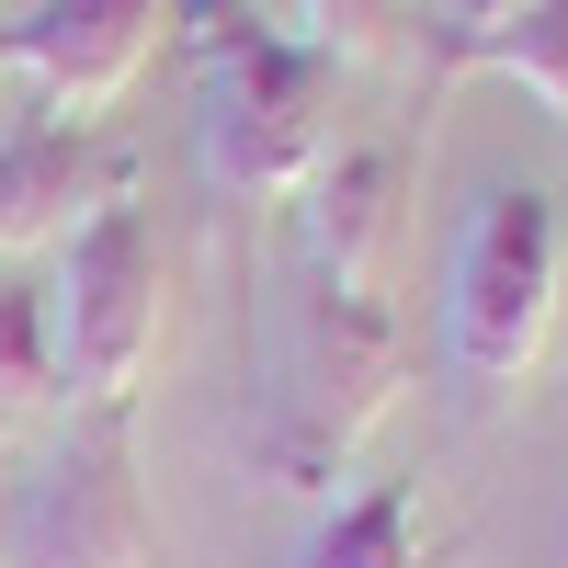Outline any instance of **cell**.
<instances>
[{
  "label": "cell",
  "mask_w": 568,
  "mask_h": 568,
  "mask_svg": "<svg viewBox=\"0 0 568 568\" xmlns=\"http://www.w3.org/2000/svg\"><path fill=\"white\" fill-rule=\"evenodd\" d=\"M182 45H194V149L216 194L296 205L329 160V58L307 34L262 23V0H182Z\"/></svg>",
  "instance_id": "1"
},
{
  "label": "cell",
  "mask_w": 568,
  "mask_h": 568,
  "mask_svg": "<svg viewBox=\"0 0 568 568\" xmlns=\"http://www.w3.org/2000/svg\"><path fill=\"white\" fill-rule=\"evenodd\" d=\"M398 409V318L375 307V284H318L273 342V387L251 420V455L273 489H342V466L364 455V433Z\"/></svg>",
  "instance_id": "2"
},
{
  "label": "cell",
  "mask_w": 568,
  "mask_h": 568,
  "mask_svg": "<svg viewBox=\"0 0 568 568\" xmlns=\"http://www.w3.org/2000/svg\"><path fill=\"white\" fill-rule=\"evenodd\" d=\"M557 296H568V205L535 182H489L444 262V375L466 398L524 387L557 342Z\"/></svg>",
  "instance_id": "3"
},
{
  "label": "cell",
  "mask_w": 568,
  "mask_h": 568,
  "mask_svg": "<svg viewBox=\"0 0 568 568\" xmlns=\"http://www.w3.org/2000/svg\"><path fill=\"white\" fill-rule=\"evenodd\" d=\"M160 307H171V262H160L149 205H136V194L91 205L58 240V284H45V329H58L69 409L136 398V375L160 364Z\"/></svg>",
  "instance_id": "4"
},
{
  "label": "cell",
  "mask_w": 568,
  "mask_h": 568,
  "mask_svg": "<svg viewBox=\"0 0 568 568\" xmlns=\"http://www.w3.org/2000/svg\"><path fill=\"white\" fill-rule=\"evenodd\" d=\"M136 398L80 409L0 500V568H149L160 524L136 489Z\"/></svg>",
  "instance_id": "5"
},
{
  "label": "cell",
  "mask_w": 568,
  "mask_h": 568,
  "mask_svg": "<svg viewBox=\"0 0 568 568\" xmlns=\"http://www.w3.org/2000/svg\"><path fill=\"white\" fill-rule=\"evenodd\" d=\"M160 34H171V0H34L12 23V69L69 125H91V114H114L136 91V69L160 58Z\"/></svg>",
  "instance_id": "6"
},
{
  "label": "cell",
  "mask_w": 568,
  "mask_h": 568,
  "mask_svg": "<svg viewBox=\"0 0 568 568\" xmlns=\"http://www.w3.org/2000/svg\"><path fill=\"white\" fill-rule=\"evenodd\" d=\"M136 194V160L114 149L103 125H23L0 136V262L23 251H58L91 205Z\"/></svg>",
  "instance_id": "7"
},
{
  "label": "cell",
  "mask_w": 568,
  "mask_h": 568,
  "mask_svg": "<svg viewBox=\"0 0 568 568\" xmlns=\"http://www.w3.org/2000/svg\"><path fill=\"white\" fill-rule=\"evenodd\" d=\"M398 194H409V149H329L318 160V182H307V262H318V284H375Z\"/></svg>",
  "instance_id": "8"
},
{
  "label": "cell",
  "mask_w": 568,
  "mask_h": 568,
  "mask_svg": "<svg viewBox=\"0 0 568 568\" xmlns=\"http://www.w3.org/2000/svg\"><path fill=\"white\" fill-rule=\"evenodd\" d=\"M296 568H420V478H375L342 511H318Z\"/></svg>",
  "instance_id": "9"
},
{
  "label": "cell",
  "mask_w": 568,
  "mask_h": 568,
  "mask_svg": "<svg viewBox=\"0 0 568 568\" xmlns=\"http://www.w3.org/2000/svg\"><path fill=\"white\" fill-rule=\"evenodd\" d=\"M45 409H69V387H58V329H45V284L0 273V433H12V420H45Z\"/></svg>",
  "instance_id": "10"
},
{
  "label": "cell",
  "mask_w": 568,
  "mask_h": 568,
  "mask_svg": "<svg viewBox=\"0 0 568 568\" xmlns=\"http://www.w3.org/2000/svg\"><path fill=\"white\" fill-rule=\"evenodd\" d=\"M466 69H489V80H524L535 103L568 125V0H524V12H511L500 34H478V45L455 58V80H466Z\"/></svg>",
  "instance_id": "11"
},
{
  "label": "cell",
  "mask_w": 568,
  "mask_h": 568,
  "mask_svg": "<svg viewBox=\"0 0 568 568\" xmlns=\"http://www.w3.org/2000/svg\"><path fill=\"white\" fill-rule=\"evenodd\" d=\"M296 34L318 45L329 69H353V58L387 45V0H296Z\"/></svg>",
  "instance_id": "12"
},
{
  "label": "cell",
  "mask_w": 568,
  "mask_h": 568,
  "mask_svg": "<svg viewBox=\"0 0 568 568\" xmlns=\"http://www.w3.org/2000/svg\"><path fill=\"white\" fill-rule=\"evenodd\" d=\"M511 12H524V0H444V34H433V103L455 91V58H466L478 34H500Z\"/></svg>",
  "instance_id": "13"
},
{
  "label": "cell",
  "mask_w": 568,
  "mask_h": 568,
  "mask_svg": "<svg viewBox=\"0 0 568 568\" xmlns=\"http://www.w3.org/2000/svg\"><path fill=\"white\" fill-rule=\"evenodd\" d=\"M0 80H12V23H0Z\"/></svg>",
  "instance_id": "14"
},
{
  "label": "cell",
  "mask_w": 568,
  "mask_h": 568,
  "mask_svg": "<svg viewBox=\"0 0 568 568\" xmlns=\"http://www.w3.org/2000/svg\"><path fill=\"white\" fill-rule=\"evenodd\" d=\"M557 568H568V535H557Z\"/></svg>",
  "instance_id": "15"
}]
</instances>
